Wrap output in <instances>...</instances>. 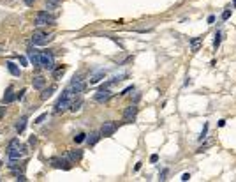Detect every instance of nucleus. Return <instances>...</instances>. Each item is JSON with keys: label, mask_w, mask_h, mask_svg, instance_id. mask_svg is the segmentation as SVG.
I'll return each mask as SVG.
<instances>
[{"label": "nucleus", "mask_w": 236, "mask_h": 182, "mask_svg": "<svg viewBox=\"0 0 236 182\" xmlns=\"http://www.w3.org/2000/svg\"><path fill=\"white\" fill-rule=\"evenodd\" d=\"M69 87H71V88H72V90H74L76 94H79V92H83V90L86 88V81H83V80H81L79 76H74Z\"/></svg>", "instance_id": "nucleus-6"}, {"label": "nucleus", "mask_w": 236, "mask_h": 182, "mask_svg": "<svg viewBox=\"0 0 236 182\" xmlns=\"http://www.w3.org/2000/svg\"><path fill=\"white\" fill-rule=\"evenodd\" d=\"M34 2H35V0H25V4H26V5H32Z\"/></svg>", "instance_id": "nucleus-41"}, {"label": "nucleus", "mask_w": 236, "mask_h": 182, "mask_svg": "<svg viewBox=\"0 0 236 182\" xmlns=\"http://www.w3.org/2000/svg\"><path fill=\"white\" fill-rule=\"evenodd\" d=\"M19 147H21V143H19V140H18V138H14V140L9 143V149H19Z\"/></svg>", "instance_id": "nucleus-24"}, {"label": "nucleus", "mask_w": 236, "mask_h": 182, "mask_svg": "<svg viewBox=\"0 0 236 182\" xmlns=\"http://www.w3.org/2000/svg\"><path fill=\"white\" fill-rule=\"evenodd\" d=\"M35 142H37V138H35V136H32V138L28 140V143H30V145H35Z\"/></svg>", "instance_id": "nucleus-36"}, {"label": "nucleus", "mask_w": 236, "mask_h": 182, "mask_svg": "<svg viewBox=\"0 0 236 182\" xmlns=\"http://www.w3.org/2000/svg\"><path fill=\"white\" fill-rule=\"evenodd\" d=\"M51 39H53L51 35H48L46 32H41V30H35V32H34V35H32V42H34V46H42V44H48Z\"/></svg>", "instance_id": "nucleus-2"}, {"label": "nucleus", "mask_w": 236, "mask_h": 182, "mask_svg": "<svg viewBox=\"0 0 236 182\" xmlns=\"http://www.w3.org/2000/svg\"><path fill=\"white\" fill-rule=\"evenodd\" d=\"M206 133H208V124H205V127H203V131H201L199 140H205V138H206Z\"/></svg>", "instance_id": "nucleus-28"}, {"label": "nucleus", "mask_w": 236, "mask_h": 182, "mask_svg": "<svg viewBox=\"0 0 236 182\" xmlns=\"http://www.w3.org/2000/svg\"><path fill=\"white\" fill-rule=\"evenodd\" d=\"M55 90H56V87H48V88H42V94H41V101H48Z\"/></svg>", "instance_id": "nucleus-15"}, {"label": "nucleus", "mask_w": 236, "mask_h": 182, "mask_svg": "<svg viewBox=\"0 0 236 182\" xmlns=\"http://www.w3.org/2000/svg\"><path fill=\"white\" fill-rule=\"evenodd\" d=\"M41 67H44L46 71L55 69V57H53L51 51H42L41 53Z\"/></svg>", "instance_id": "nucleus-1"}, {"label": "nucleus", "mask_w": 236, "mask_h": 182, "mask_svg": "<svg viewBox=\"0 0 236 182\" xmlns=\"http://www.w3.org/2000/svg\"><path fill=\"white\" fill-rule=\"evenodd\" d=\"M48 23H53V16L48 12V11H39L37 16H35V27H41V25H48Z\"/></svg>", "instance_id": "nucleus-3"}, {"label": "nucleus", "mask_w": 236, "mask_h": 182, "mask_svg": "<svg viewBox=\"0 0 236 182\" xmlns=\"http://www.w3.org/2000/svg\"><path fill=\"white\" fill-rule=\"evenodd\" d=\"M25 92H26V90H25V88H23V90H21V92H19V94H18V96H16V97H18V99H23V96H25Z\"/></svg>", "instance_id": "nucleus-35"}, {"label": "nucleus", "mask_w": 236, "mask_h": 182, "mask_svg": "<svg viewBox=\"0 0 236 182\" xmlns=\"http://www.w3.org/2000/svg\"><path fill=\"white\" fill-rule=\"evenodd\" d=\"M19 149H21V147H19ZM19 149H7L9 159H12V161H18V159H21V158H23V154H25V150H19Z\"/></svg>", "instance_id": "nucleus-12"}, {"label": "nucleus", "mask_w": 236, "mask_h": 182, "mask_svg": "<svg viewBox=\"0 0 236 182\" xmlns=\"http://www.w3.org/2000/svg\"><path fill=\"white\" fill-rule=\"evenodd\" d=\"M233 4H235V7H236V0H233Z\"/></svg>", "instance_id": "nucleus-43"}, {"label": "nucleus", "mask_w": 236, "mask_h": 182, "mask_svg": "<svg viewBox=\"0 0 236 182\" xmlns=\"http://www.w3.org/2000/svg\"><path fill=\"white\" fill-rule=\"evenodd\" d=\"M46 119H48V113H42V115H39V117H37V119H35L34 122H35V124H42V122H44Z\"/></svg>", "instance_id": "nucleus-26"}, {"label": "nucleus", "mask_w": 236, "mask_h": 182, "mask_svg": "<svg viewBox=\"0 0 236 182\" xmlns=\"http://www.w3.org/2000/svg\"><path fill=\"white\" fill-rule=\"evenodd\" d=\"M4 113H5V108H0V117H4Z\"/></svg>", "instance_id": "nucleus-42"}, {"label": "nucleus", "mask_w": 236, "mask_h": 182, "mask_svg": "<svg viewBox=\"0 0 236 182\" xmlns=\"http://www.w3.org/2000/svg\"><path fill=\"white\" fill-rule=\"evenodd\" d=\"M85 140H86V135H85V133H79V135L74 136V142H76V143H81V142H85Z\"/></svg>", "instance_id": "nucleus-23"}, {"label": "nucleus", "mask_w": 236, "mask_h": 182, "mask_svg": "<svg viewBox=\"0 0 236 182\" xmlns=\"http://www.w3.org/2000/svg\"><path fill=\"white\" fill-rule=\"evenodd\" d=\"M111 97V92H109V88H101L95 96H93V99L97 101V103H106L108 99Z\"/></svg>", "instance_id": "nucleus-10"}, {"label": "nucleus", "mask_w": 236, "mask_h": 182, "mask_svg": "<svg viewBox=\"0 0 236 182\" xmlns=\"http://www.w3.org/2000/svg\"><path fill=\"white\" fill-rule=\"evenodd\" d=\"M32 85H34V88H37V90H42V88L46 87V80H44L42 76H35V78L32 80Z\"/></svg>", "instance_id": "nucleus-14"}, {"label": "nucleus", "mask_w": 236, "mask_h": 182, "mask_svg": "<svg viewBox=\"0 0 236 182\" xmlns=\"http://www.w3.org/2000/svg\"><path fill=\"white\" fill-rule=\"evenodd\" d=\"M99 140H101V131H99V133H90V135H88V138H86L88 145H95Z\"/></svg>", "instance_id": "nucleus-17"}, {"label": "nucleus", "mask_w": 236, "mask_h": 182, "mask_svg": "<svg viewBox=\"0 0 236 182\" xmlns=\"http://www.w3.org/2000/svg\"><path fill=\"white\" fill-rule=\"evenodd\" d=\"M229 16H231V11H229V9H226V11L222 12V19H229Z\"/></svg>", "instance_id": "nucleus-29"}, {"label": "nucleus", "mask_w": 236, "mask_h": 182, "mask_svg": "<svg viewBox=\"0 0 236 182\" xmlns=\"http://www.w3.org/2000/svg\"><path fill=\"white\" fill-rule=\"evenodd\" d=\"M139 99H141V94H136V96H134V103H138Z\"/></svg>", "instance_id": "nucleus-37"}, {"label": "nucleus", "mask_w": 236, "mask_h": 182, "mask_svg": "<svg viewBox=\"0 0 236 182\" xmlns=\"http://www.w3.org/2000/svg\"><path fill=\"white\" fill-rule=\"evenodd\" d=\"M18 60H19V64H21V65H26V64H28V60H26L25 57H18Z\"/></svg>", "instance_id": "nucleus-30"}, {"label": "nucleus", "mask_w": 236, "mask_h": 182, "mask_svg": "<svg viewBox=\"0 0 236 182\" xmlns=\"http://www.w3.org/2000/svg\"><path fill=\"white\" fill-rule=\"evenodd\" d=\"M14 99H16V96H14L12 88H9V90H7V94H5V97H4V103H5V104H9V103H12Z\"/></svg>", "instance_id": "nucleus-20"}, {"label": "nucleus", "mask_w": 236, "mask_h": 182, "mask_svg": "<svg viewBox=\"0 0 236 182\" xmlns=\"http://www.w3.org/2000/svg\"><path fill=\"white\" fill-rule=\"evenodd\" d=\"M116 129H118V124L113 122V120H108V122H104L102 127H101V136H111V135H115Z\"/></svg>", "instance_id": "nucleus-5"}, {"label": "nucleus", "mask_w": 236, "mask_h": 182, "mask_svg": "<svg viewBox=\"0 0 236 182\" xmlns=\"http://www.w3.org/2000/svg\"><path fill=\"white\" fill-rule=\"evenodd\" d=\"M219 46H220V34L217 32V34H215V39H213V48L217 50Z\"/></svg>", "instance_id": "nucleus-25"}, {"label": "nucleus", "mask_w": 236, "mask_h": 182, "mask_svg": "<svg viewBox=\"0 0 236 182\" xmlns=\"http://www.w3.org/2000/svg\"><path fill=\"white\" fill-rule=\"evenodd\" d=\"M46 2H48V7H49V9H55L60 0H46Z\"/></svg>", "instance_id": "nucleus-27"}, {"label": "nucleus", "mask_w": 236, "mask_h": 182, "mask_svg": "<svg viewBox=\"0 0 236 182\" xmlns=\"http://www.w3.org/2000/svg\"><path fill=\"white\" fill-rule=\"evenodd\" d=\"M136 115H138V108H136L134 104H130V106H127V108L123 110V119H125V122H134Z\"/></svg>", "instance_id": "nucleus-9"}, {"label": "nucleus", "mask_w": 236, "mask_h": 182, "mask_svg": "<svg viewBox=\"0 0 236 182\" xmlns=\"http://www.w3.org/2000/svg\"><path fill=\"white\" fill-rule=\"evenodd\" d=\"M81 106H83V101H81V99H78V101H76V99H74V101H72V103H71V108H69V110H71V112H74V113H76V112H78V110H79V108H81Z\"/></svg>", "instance_id": "nucleus-21"}, {"label": "nucleus", "mask_w": 236, "mask_h": 182, "mask_svg": "<svg viewBox=\"0 0 236 182\" xmlns=\"http://www.w3.org/2000/svg\"><path fill=\"white\" fill-rule=\"evenodd\" d=\"M166 173H168V172H166V170H164V172H162V173H160V181H166Z\"/></svg>", "instance_id": "nucleus-38"}, {"label": "nucleus", "mask_w": 236, "mask_h": 182, "mask_svg": "<svg viewBox=\"0 0 236 182\" xmlns=\"http://www.w3.org/2000/svg\"><path fill=\"white\" fill-rule=\"evenodd\" d=\"M215 21V16H208V23H213Z\"/></svg>", "instance_id": "nucleus-39"}, {"label": "nucleus", "mask_w": 236, "mask_h": 182, "mask_svg": "<svg viewBox=\"0 0 236 182\" xmlns=\"http://www.w3.org/2000/svg\"><path fill=\"white\" fill-rule=\"evenodd\" d=\"M182 181H183V182L190 181V173H183V175H182Z\"/></svg>", "instance_id": "nucleus-32"}, {"label": "nucleus", "mask_w": 236, "mask_h": 182, "mask_svg": "<svg viewBox=\"0 0 236 182\" xmlns=\"http://www.w3.org/2000/svg\"><path fill=\"white\" fill-rule=\"evenodd\" d=\"M63 74H65V65H62V67H58V69H55V71H53V78H55V80L62 78Z\"/></svg>", "instance_id": "nucleus-22"}, {"label": "nucleus", "mask_w": 236, "mask_h": 182, "mask_svg": "<svg viewBox=\"0 0 236 182\" xmlns=\"http://www.w3.org/2000/svg\"><path fill=\"white\" fill-rule=\"evenodd\" d=\"M55 168H62V170H71V161L69 159H63V158H53L51 161H49Z\"/></svg>", "instance_id": "nucleus-7"}, {"label": "nucleus", "mask_w": 236, "mask_h": 182, "mask_svg": "<svg viewBox=\"0 0 236 182\" xmlns=\"http://www.w3.org/2000/svg\"><path fill=\"white\" fill-rule=\"evenodd\" d=\"M5 65H7V69H9V73H11L12 76H19V67H18L14 62H11V60H9Z\"/></svg>", "instance_id": "nucleus-16"}, {"label": "nucleus", "mask_w": 236, "mask_h": 182, "mask_svg": "<svg viewBox=\"0 0 236 182\" xmlns=\"http://www.w3.org/2000/svg\"><path fill=\"white\" fill-rule=\"evenodd\" d=\"M16 181H18V182H25V181H28V179H26L25 175H18V179H16Z\"/></svg>", "instance_id": "nucleus-34"}, {"label": "nucleus", "mask_w": 236, "mask_h": 182, "mask_svg": "<svg viewBox=\"0 0 236 182\" xmlns=\"http://www.w3.org/2000/svg\"><path fill=\"white\" fill-rule=\"evenodd\" d=\"M25 127H26V117H21V119L18 120V124H16V131H18V133H23Z\"/></svg>", "instance_id": "nucleus-18"}, {"label": "nucleus", "mask_w": 236, "mask_h": 182, "mask_svg": "<svg viewBox=\"0 0 236 182\" xmlns=\"http://www.w3.org/2000/svg\"><path fill=\"white\" fill-rule=\"evenodd\" d=\"M28 58H30V64L32 65H35V67H39L41 65V53L34 48V50H28Z\"/></svg>", "instance_id": "nucleus-11"}, {"label": "nucleus", "mask_w": 236, "mask_h": 182, "mask_svg": "<svg viewBox=\"0 0 236 182\" xmlns=\"http://www.w3.org/2000/svg\"><path fill=\"white\" fill-rule=\"evenodd\" d=\"M81 158H83V152L81 150H69L67 152V159L71 163H78V161H81Z\"/></svg>", "instance_id": "nucleus-13"}, {"label": "nucleus", "mask_w": 236, "mask_h": 182, "mask_svg": "<svg viewBox=\"0 0 236 182\" xmlns=\"http://www.w3.org/2000/svg\"><path fill=\"white\" fill-rule=\"evenodd\" d=\"M106 69H95L93 73H90V78H88V81H90V85H95V83H99L104 76H106Z\"/></svg>", "instance_id": "nucleus-8"}, {"label": "nucleus", "mask_w": 236, "mask_h": 182, "mask_svg": "<svg viewBox=\"0 0 236 182\" xmlns=\"http://www.w3.org/2000/svg\"><path fill=\"white\" fill-rule=\"evenodd\" d=\"M201 42H203V37H196V39H192V41H190V48H192V51H197L199 46H201Z\"/></svg>", "instance_id": "nucleus-19"}, {"label": "nucleus", "mask_w": 236, "mask_h": 182, "mask_svg": "<svg viewBox=\"0 0 236 182\" xmlns=\"http://www.w3.org/2000/svg\"><path fill=\"white\" fill-rule=\"evenodd\" d=\"M150 161H152V163H157V161H159V156H157V154H152Z\"/></svg>", "instance_id": "nucleus-33"}, {"label": "nucleus", "mask_w": 236, "mask_h": 182, "mask_svg": "<svg viewBox=\"0 0 236 182\" xmlns=\"http://www.w3.org/2000/svg\"><path fill=\"white\" fill-rule=\"evenodd\" d=\"M132 90H134V87H127V88L122 92V96H127V94H129V92H132Z\"/></svg>", "instance_id": "nucleus-31"}, {"label": "nucleus", "mask_w": 236, "mask_h": 182, "mask_svg": "<svg viewBox=\"0 0 236 182\" xmlns=\"http://www.w3.org/2000/svg\"><path fill=\"white\" fill-rule=\"evenodd\" d=\"M72 101H74V99H69V97L62 96V97L56 101V104H55V113H62V112L69 110V108H71V103H72Z\"/></svg>", "instance_id": "nucleus-4"}, {"label": "nucleus", "mask_w": 236, "mask_h": 182, "mask_svg": "<svg viewBox=\"0 0 236 182\" xmlns=\"http://www.w3.org/2000/svg\"><path fill=\"white\" fill-rule=\"evenodd\" d=\"M226 126V120H219V127H224Z\"/></svg>", "instance_id": "nucleus-40"}]
</instances>
